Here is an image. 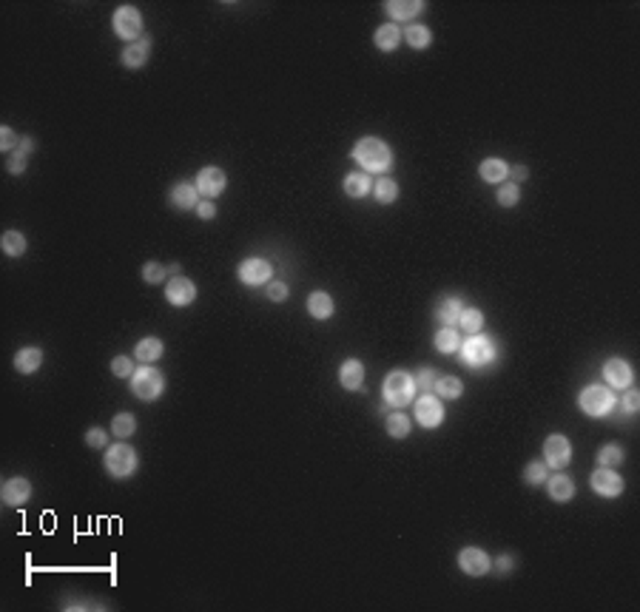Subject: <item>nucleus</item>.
Here are the masks:
<instances>
[{
	"label": "nucleus",
	"instance_id": "nucleus-1",
	"mask_svg": "<svg viewBox=\"0 0 640 612\" xmlns=\"http://www.w3.org/2000/svg\"><path fill=\"white\" fill-rule=\"evenodd\" d=\"M353 160L370 174V171H387L393 166V149L382 137H362L353 146Z\"/></svg>",
	"mask_w": 640,
	"mask_h": 612
},
{
	"label": "nucleus",
	"instance_id": "nucleus-2",
	"mask_svg": "<svg viewBox=\"0 0 640 612\" xmlns=\"http://www.w3.org/2000/svg\"><path fill=\"white\" fill-rule=\"evenodd\" d=\"M382 393L390 408H407L416 396V379L407 371H390L382 385Z\"/></svg>",
	"mask_w": 640,
	"mask_h": 612
},
{
	"label": "nucleus",
	"instance_id": "nucleus-3",
	"mask_svg": "<svg viewBox=\"0 0 640 612\" xmlns=\"http://www.w3.org/2000/svg\"><path fill=\"white\" fill-rule=\"evenodd\" d=\"M163 391H166V376H163L157 368L146 365V368H140V371H134V376H131V393H134L137 399H143V402H154V399L163 396Z\"/></svg>",
	"mask_w": 640,
	"mask_h": 612
},
{
	"label": "nucleus",
	"instance_id": "nucleus-4",
	"mask_svg": "<svg viewBox=\"0 0 640 612\" xmlns=\"http://www.w3.org/2000/svg\"><path fill=\"white\" fill-rule=\"evenodd\" d=\"M458 351H461V359H464L467 368H487V365L498 356L492 339L484 336V333H472L467 342H461Z\"/></svg>",
	"mask_w": 640,
	"mask_h": 612
},
{
	"label": "nucleus",
	"instance_id": "nucleus-5",
	"mask_svg": "<svg viewBox=\"0 0 640 612\" xmlns=\"http://www.w3.org/2000/svg\"><path fill=\"white\" fill-rule=\"evenodd\" d=\"M578 405H581V410H584L586 416H592V418H604L609 410L615 408V393H612L606 385H589V388L581 391Z\"/></svg>",
	"mask_w": 640,
	"mask_h": 612
},
{
	"label": "nucleus",
	"instance_id": "nucleus-6",
	"mask_svg": "<svg viewBox=\"0 0 640 612\" xmlns=\"http://www.w3.org/2000/svg\"><path fill=\"white\" fill-rule=\"evenodd\" d=\"M111 26H114V34L134 43L143 37V11L137 6H120L111 17Z\"/></svg>",
	"mask_w": 640,
	"mask_h": 612
},
{
	"label": "nucleus",
	"instance_id": "nucleus-7",
	"mask_svg": "<svg viewBox=\"0 0 640 612\" xmlns=\"http://www.w3.org/2000/svg\"><path fill=\"white\" fill-rule=\"evenodd\" d=\"M103 461H106L108 476H114V478H128L137 470V453L128 444H111L106 450V458Z\"/></svg>",
	"mask_w": 640,
	"mask_h": 612
},
{
	"label": "nucleus",
	"instance_id": "nucleus-8",
	"mask_svg": "<svg viewBox=\"0 0 640 612\" xmlns=\"http://www.w3.org/2000/svg\"><path fill=\"white\" fill-rule=\"evenodd\" d=\"M239 282L242 285H250V288H256V285H268L270 282V276H273V265L268 262V259H262V256H248V259H242L239 262Z\"/></svg>",
	"mask_w": 640,
	"mask_h": 612
},
{
	"label": "nucleus",
	"instance_id": "nucleus-9",
	"mask_svg": "<svg viewBox=\"0 0 640 612\" xmlns=\"http://www.w3.org/2000/svg\"><path fill=\"white\" fill-rule=\"evenodd\" d=\"M544 458H547V467H555V470L567 467L569 458H572V444H569V438L561 436V433H552V436L544 441Z\"/></svg>",
	"mask_w": 640,
	"mask_h": 612
},
{
	"label": "nucleus",
	"instance_id": "nucleus-10",
	"mask_svg": "<svg viewBox=\"0 0 640 612\" xmlns=\"http://www.w3.org/2000/svg\"><path fill=\"white\" fill-rule=\"evenodd\" d=\"M589 484H592V490H595L598 496H604V498H618V496L624 493V478H621L612 467H598V470L592 473Z\"/></svg>",
	"mask_w": 640,
	"mask_h": 612
},
{
	"label": "nucleus",
	"instance_id": "nucleus-11",
	"mask_svg": "<svg viewBox=\"0 0 640 612\" xmlns=\"http://www.w3.org/2000/svg\"><path fill=\"white\" fill-rule=\"evenodd\" d=\"M166 299L177 308H186L197 299V285L188 279V276H171L166 282Z\"/></svg>",
	"mask_w": 640,
	"mask_h": 612
},
{
	"label": "nucleus",
	"instance_id": "nucleus-12",
	"mask_svg": "<svg viewBox=\"0 0 640 612\" xmlns=\"http://www.w3.org/2000/svg\"><path fill=\"white\" fill-rule=\"evenodd\" d=\"M458 567L467 573V576H487L489 570H492V561H489V556L481 550V547H464L461 553H458Z\"/></svg>",
	"mask_w": 640,
	"mask_h": 612
},
{
	"label": "nucleus",
	"instance_id": "nucleus-13",
	"mask_svg": "<svg viewBox=\"0 0 640 612\" xmlns=\"http://www.w3.org/2000/svg\"><path fill=\"white\" fill-rule=\"evenodd\" d=\"M225 171L222 169H216V166H205L200 174H197V191H200V197H205V200H213V197H219L222 191H225Z\"/></svg>",
	"mask_w": 640,
	"mask_h": 612
},
{
	"label": "nucleus",
	"instance_id": "nucleus-14",
	"mask_svg": "<svg viewBox=\"0 0 640 612\" xmlns=\"http://www.w3.org/2000/svg\"><path fill=\"white\" fill-rule=\"evenodd\" d=\"M416 421L422 424V427H438L441 421H444V405H441V399H435L432 393H425L422 399H416Z\"/></svg>",
	"mask_w": 640,
	"mask_h": 612
},
{
	"label": "nucleus",
	"instance_id": "nucleus-15",
	"mask_svg": "<svg viewBox=\"0 0 640 612\" xmlns=\"http://www.w3.org/2000/svg\"><path fill=\"white\" fill-rule=\"evenodd\" d=\"M604 379L609 388H618V391H626L632 388V365L626 359H606L604 365Z\"/></svg>",
	"mask_w": 640,
	"mask_h": 612
},
{
	"label": "nucleus",
	"instance_id": "nucleus-16",
	"mask_svg": "<svg viewBox=\"0 0 640 612\" xmlns=\"http://www.w3.org/2000/svg\"><path fill=\"white\" fill-rule=\"evenodd\" d=\"M3 504H9V507H23L29 498H31V484H29V478H23V476H14V478H9L6 484H3Z\"/></svg>",
	"mask_w": 640,
	"mask_h": 612
},
{
	"label": "nucleus",
	"instance_id": "nucleus-17",
	"mask_svg": "<svg viewBox=\"0 0 640 612\" xmlns=\"http://www.w3.org/2000/svg\"><path fill=\"white\" fill-rule=\"evenodd\" d=\"M148 57H151V37H146V34L134 43H126V49H123V66H128V69H143L148 63Z\"/></svg>",
	"mask_w": 640,
	"mask_h": 612
},
{
	"label": "nucleus",
	"instance_id": "nucleus-18",
	"mask_svg": "<svg viewBox=\"0 0 640 612\" xmlns=\"http://www.w3.org/2000/svg\"><path fill=\"white\" fill-rule=\"evenodd\" d=\"M339 385L345 391H359L365 385V365L359 359H345L339 368Z\"/></svg>",
	"mask_w": 640,
	"mask_h": 612
},
{
	"label": "nucleus",
	"instance_id": "nucleus-19",
	"mask_svg": "<svg viewBox=\"0 0 640 612\" xmlns=\"http://www.w3.org/2000/svg\"><path fill=\"white\" fill-rule=\"evenodd\" d=\"M171 205L180 208V211H197L200 205V191L194 183H177L171 189Z\"/></svg>",
	"mask_w": 640,
	"mask_h": 612
},
{
	"label": "nucleus",
	"instance_id": "nucleus-20",
	"mask_svg": "<svg viewBox=\"0 0 640 612\" xmlns=\"http://www.w3.org/2000/svg\"><path fill=\"white\" fill-rule=\"evenodd\" d=\"M163 353H166V345H163V339H157V336H146V339H140V342L134 345V356H137L143 365H154L157 359H163Z\"/></svg>",
	"mask_w": 640,
	"mask_h": 612
},
{
	"label": "nucleus",
	"instance_id": "nucleus-21",
	"mask_svg": "<svg viewBox=\"0 0 640 612\" xmlns=\"http://www.w3.org/2000/svg\"><path fill=\"white\" fill-rule=\"evenodd\" d=\"M385 11L393 20H413L416 14L425 11V3L422 0H387L385 3Z\"/></svg>",
	"mask_w": 640,
	"mask_h": 612
},
{
	"label": "nucleus",
	"instance_id": "nucleus-22",
	"mask_svg": "<svg viewBox=\"0 0 640 612\" xmlns=\"http://www.w3.org/2000/svg\"><path fill=\"white\" fill-rule=\"evenodd\" d=\"M547 493L555 501H569L575 496V481L569 476H564V473H555V476L547 478Z\"/></svg>",
	"mask_w": 640,
	"mask_h": 612
},
{
	"label": "nucleus",
	"instance_id": "nucleus-23",
	"mask_svg": "<svg viewBox=\"0 0 640 612\" xmlns=\"http://www.w3.org/2000/svg\"><path fill=\"white\" fill-rule=\"evenodd\" d=\"M461 311H464V302H461L458 296H447V299L438 302L435 316H438V322H441L444 328H452V325L461 319Z\"/></svg>",
	"mask_w": 640,
	"mask_h": 612
},
{
	"label": "nucleus",
	"instance_id": "nucleus-24",
	"mask_svg": "<svg viewBox=\"0 0 640 612\" xmlns=\"http://www.w3.org/2000/svg\"><path fill=\"white\" fill-rule=\"evenodd\" d=\"M402 29L396 26V23H385V26H379L376 29V34H373V40H376V46L382 49V51H396L399 49V43H402Z\"/></svg>",
	"mask_w": 640,
	"mask_h": 612
},
{
	"label": "nucleus",
	"instance_id": "nucleus-25",
	"mask_svg": "<svg viewBox=\"0 0 640 612\" xmlns=\"http://www.w3.org/2000/svg\"><path fill=\"white\" fill-rule=\"evenodd\" d=\"M481 180H487V183H492V186H498V183H504L507 177H509V166L501 160V157H487L484 163H481Z\"/></svg>",
	"mask_w": 640,
	"mask_h": 612
},
{
	"label": "nucleus",
	"instance_id": "nucleus-26",
	"mask_svg": "<svg viewBox=\"0 0 640 612\" xmlns=\"http://www.w3.org/2000/svg\"><path fill=\"white\" fill-rule=\"evenodd\" d=\"M333 299H330V294H325V291H313L310 296H308V313L313 316V319H330L333 316Z\"/></svg>",
	"mask_w": 640,
	"mask_h": 612
},
{
	"label": "nucleus",
	"instance_id": "nucleus-27",
	"mask_svg": "<svg viewBox=\"0 0 640 612\" xmlns=\"http://www.w3.org/2000/svg\"><path fill=\"white\" fill-rule=\"evenodd\" d=\"M40 365H43V351L40 348H20L14 353V368L20 373H34V371H40Z\"/></svg>",
	"mask_w": 640,
	"mask_h": 612
},
{
	"label": "nucleus",
	"instance_id": "nucleus-28",
	"mask_svg": "<svg viewBox=\"0 0 640 612\" xmlns=\"http://www.w3.org/2000/svg\"><path fill=\"white\" fill-rule=\"evenodd\" d=\"M370 191H373V180H370L367 174L356 171V174L345 177V194H347V197H353V200H362V197H367Z\"/></svg>",
	"mask_w": 640,
	"mask_h": 612
},
{
	"label": "nucleus",
	"instance_id": "nucleus-29",
	"mask_svg": "<svg viewBox=\"0 0 640 612\" xmlns=\"http://www.w3.org/2000/svg\"><path fill=\"white\" fill-rule=\"evenodd\" d=\"M435 348H438V353H444V356L458 353V348H461V336H458V331H455V328H441V331L435 333Z\"/></svg>",
	"mask_w": 640,
	"mask_h": 612
},
{
	"label": "nucleus",
	"instance_id": "nucleus-30",
	"mask_svg": "<svg viewBox=\"0 0 640 612\" xmlns=\"http://www.w3.org/2000/svg\"><path fill=\"white\" fill-rule=\"evenodd\" d=\"M373 197H376L382 205L396 203V200H399V183L390 180V177H379V180L373 183Z\"/></svg>",
	"mask_w": 640,
	"mask_h": 612
},
{
	"label": "nucleus",
	"instance_id": "nucleus-31",
	"mask_svg": "<svg viewBox=\"0 0 640 612\" xmlns=\"http://www.w3.org/2000/svg\"><path fill=\"white\" fill-rule=\"evenodd\" d=\"M0 248H3L6 256H20V254H26L29 239H26L20 231H6L3 239H0Z\"/></svg>",
	"mask_w": 640,
	"mask_h": 612
},
{
	"label": "nucleus",
	"instance_id": "nucleus-32",
	"mask_svg": "<svg viewBox=\"0 0 640 612\" xmlns=\"http://www.w3.org/2000/svg\"><path fill=\"white\" fill-rule=\"evenodd\" d=\"M464 393V385L458 376H438L435 382V396L438 399H458Z\"/></svg>",
	"mask_w": 640,
	"mask_h": 612
},
{
	"label": "nucleus",
	"instance_id": "nucleus-33",
	"mask_svg": "<svg viewBox=\"0 0 640 612\" xmlns=\"http://www.w3.org/2000/svg\"><path fill=\"white\" fill-rule=\"evenodd\" d=\"M458 325H461V331L469 333V336H472V333H481V328H484V313L475 311V308H464Z\"/></svg>",
	"mask_w": 640,
	"mask_h": 612
},
{
	"label": "nucleus",
	"instance_id": "nucleus-34",
	"mask_svg": "<svg viewBox=\"0 0 640 612\" xmlns=\"http://www.w3.org/2000/svg\"><path fill=\"white\" fill-rule=\"evenodd\" d=\"M134 430H137V418L131 413H117L111 418V433L117 438H128V436H134Z\"/></svg>",
	"mask_w": 640,
	"mask_h": 612
},
{
	"label": "nucleus",
	"instance_id": "nucleus-35",
	"mask_svg": "<svg viewBox=\"0 0 640 612\" xmlns=\"http://www.w3.org/2000/svg\"><path fill=\"white\" fill-rule=\"evenodd\" d=\"M405 40L413 46V49H427L430 46V40H432V34H430V29L422 26V23H413V26H407L405 31Z\"/></svg>",
	"mask_w": 640,
	"mask_h": 612
},
{
	"label": "nucleus",
	"instance_id": "nucleus-36",
	"mask_svg": "<svg viewBox=\"0 0 640 612\" xmlns=\"http://www.w3.org/2000/svg\"><path fill=\"white\" fill-rule=\"evenodd\" d=\"M387 436L390 438H407V433H410V418L405 416V413H393V416H387Z\"/></svg>",
	"mask_w": 640,
	"mask_h": 612
},
{
	"label": "nucleus",
	"instance_id": "nucleus-37",
	"mask_svg": "<svg viewBox=\"0 0 640 612\" xmlns=\"http://www.w3.org/2000/svg\"><path fill=\"white\" fill-rule=\"evenodd\" d=\"M624 458H626V453H624V447H618V444H606V447H601V453H598V464H601V467H621Z\"/></svg>",
	"mask_w": 640,
	"mask_h": 612
},
{
	"label": "nucleus",
	"instance_id": "nucleus-38",
	"mask_svg": "<svg viewBox=\"0 0 640 612\" xmlns=\"http://www.w3.org/2000/svg\"><path fill=\"white\" fill-rule=\"evenodd\" d=\"M166 276H168V268H166L163 262H146V265H143V279H146L148 285H163Z\"/></svg>",
	"mask_w": 640,
	"mask_h": 612
},
{
	"label": "nucleus",
	"instance_id": "nucleus-39",
	"mask_svg": "<svg viewBox=\"0 0 640 612\" xmlns=\"http://www.w3.org/2000/svg\"><path fill=\"white\" fill-rule=\"evenodd\" d=\"M495 200H498V205H504V208H512V205L521 200V191H518V186H515V183H504V186L498 189Z\"/></svg>",
	"mask_w": 640,
	"mask_h": 612
},
{
	"label": "nucleus",
	"instance_id": "nucleus-40",
	"mask_svg": "<svg viewBox=\"0 0 640 612\" xmlns=\"http://www.w3.org/2000/svg\"><path fill=\"white\" fill-rule=\"evenodd\" d=\"M547 464L544 461H532V464H527V470H524V481L527 484H544L547 481Z\"/></svg>",
	"mask_w": 640,
	"mask_h": 612
},
{
	"label": "nucleus",
	"instance_id": "nucleus-41",
	"mask_svg": "<svg viewBox=\"0 0 640 612\" xmlns=\"http://www.w3.org/2000/svg\"><path fill=\"white\" fill-rule=\"evenodd\" d=\"M416 379V391H425V393H435V382H438V373L432 368H422Z\"/></svg>",
	"mask_w": 640,
	"mask_h": 612
},
{
	"label": "nucleus",
	"instance_id": "nucleus-42",
	"mask_svg": "<svg viewBox=\"0 0 640 612\" xmlns=\"http://www.w3.org/2000/svg\"><path fill=\"white\" fill-rule=\"evenodd\" d=\"M111 373H114L117 379H131V376H134V362H131L128 356H117V359L111 362Z\"/></svg>",
	"mask_w": 640,
	"mask_h": 612
},
{
	"label": "nucleus",
	"instance_id": "nucleus-43",
	"mask_svg": "<svg viewBox=\"0 0 640 612\" xmlns=\"http://www.w3.org/2000/svg\"><path fill=\"white\" fill-rule=\"evenodd\" d=\"M0 146H3V151L14 154V151H17V146H20V137H17L9 126H3V129H0Z\"/></svg>",
	"mask_w": 640,
	"mask_h": 612
},
{
	"label": "nucleus",
	"instance_id": "nucleus-44",
	"mask_svg": "<svg viewBox=\"0 0 640 612\" xmlns=\"http://www.w3.org/2000/svg\"><path fill=\"white\" fill-rule=\"evenodd\" d=\"M86 444H88V447H94V450L106 447V444H108V436H106V430H100V427H91V430L86 433Z\"/></svg>",
	"mask_w": 640,
	"mask_h": 612
},
{
	"label": "nucleus",
	"instance_id": "nucleus-45",
	"mask_svg": "<svg viewBox=\"0 0 640 612\" xmlns=\"http://www.w3.org/2000/svg\"><path fill=\"white\" fill-rule=\"evenodd\" d=\"M26 166H29V160L23 157V154H9V163H6V169H9V174H23L26 171Z\"/></svg>",
	"mask_w": 640,
	"mask_h": 612
},
{
	"label": "nucleus",
	"instance_id": "nucleus-46",
	"mask_svg": "<svg viewBox=\"0 0 640 612\" xmlns=\"http://www.w3.org/2000/svg\"><path fill=\"white\" fill-rule=\"evenodd\" d=\"M268 299L270 302H285L288 299V285L285 282H270L268 285Z\"/></svg>",
	"mask_w": 640,
	"mask_h": 612
},
{
	"label": "nucleus",
	"instance_id": "nucleus-47",
	"mask_svg": "<svg viewBox=\"0 0 640 612\" xmlns=\"http://www.w3.org/2000/svg\"><path fill=\"white\" fill-rule=\"evenodd\" d=\"M638 408H640V393L638 391H629V388H626V396H624V410H626V413H638Z\"/></svg>",
	"mask_w": 640,
	"mask_h": 612
},
{
	"label": "nucleus",
	"instance_id": "nucleus-48",
	"mask_svg": "<svg viewBox=\"0 0 640 612\" xmlns=\"http://www.w3.org/2000/svg\"><path fill=\"white\" fill-rule=\"evenodd\" d=\"M197 214H200V219H213V216H216V205H213V200H200Z\"/></svg>",
	"mask_w": 640,
	"mask_h": 612
},
{
	"label": "nucleus",
	"instance_id": "nucleus-49",
	"mask_svg": "<svg viewBox=\"0 0 640 612\" xmlns=\"http://www.w3.org/2000/svg\"><path fill=\"white\" fill-rule=\"evenodd\" d=\"M31 151H34V140H31V137H20V146H17V154L29 157Z\"/></svg>",
	"mask_w": 640,
	"mask_h": 612
},
{
	"label": "nucleus",
	"instance_id": "nucleus-50",
	"mask_svg": "<svg viewBox=\"0 0 640 612\" xmlns=\"http://www.w3.org/2000/svg\"><path fill=\"white\" fill-rule=\"evenodd\" d=\"M509 177H512L515 183H521V180L529 177V171H527V166H515V169H509Z\"/></svg>",
	"mask_w": 640,
	"mask_h": 612
},
{
	"label": "nucleus",
	"instance_id": "nucleus-51",
	"mask_svg": "<svg viewBox=\"0 0 640 612\" xmlns=\"http://www.w3.org/2000/svg\"><path fill=\"white\" fill-rule=\"evenodd\" d=\"M495 567H498V573H509V570H512V556H501V558L495 561Z\"/></svg>",
	"mask_w": 640,
	"mask_h": 612
}]
</instances>
